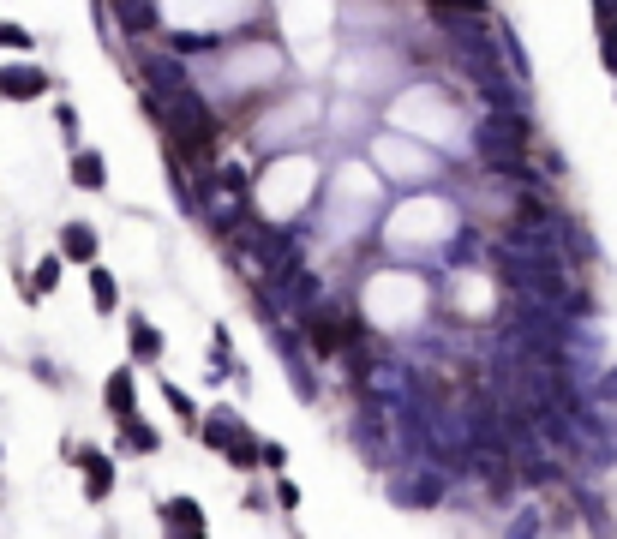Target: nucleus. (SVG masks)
Instances as JSON below:
<instances>
[{"mask_svg": "<svg viewBox=\"0 0 617 539\" xmlns=\"http://www.w3.org/2000/svg\"><path fill=\"white\" fill-rule=\"evenodd\" d=\"M48 78L43 72H25V66H13V72H0V97H36Z\"/></svg>", "mask_w": 617, "mask_h": 539, "instance_id": "obj_1", "label": "nucleus"}, {"mask_svg": "<svg viewBox=\"0 0 617 539\" xmlns=\"http://www.w3.org/2000/svg\"><path fill=\"white\" fill-rule=\"evenodd\" d=\"M132 396H138V390H132V371H115V378H108V413H115V420H126V413H132Z\"/></svg>", "mask_w": 617, "mask_h": 539, "instance_id": "obj_2", "label": "nucleus"}, {"mask_svg": "<svg viewBox=\"0 0 617 539\" xmlns=\"http://www.w3.org/2000/svg\"><path fill=\"white\" fill-rule=\"evenodd\" d=\"M60 246H66V258H78V264H90V258H96V234H90V228H66V234H60Z\"/></svg>", "mask_w": 617, "mask_h": 539, "instance_id": "obj_3", "label": "nucleus"}, {"mask_svg": "<svg viewBox=\"0 0 617 539\" xmlns=\"http://www.w3.org/2000/svg\"><path fill=\"white\" fill-rule=\"evenodd\" d=\"M72 180L96 192V186H102V157H90V150H85V157H72Z\"/></svg>", "mask_w": 617, "mask_h": 539, "instance_id": "obj_4", "label": "nucleus"}, {"mask_svg": "<svg viewBox=\"0 0 617 539\" xmlns=\"http://www.w3.org/2000/svg\"><path fill=\"white\" fill-rule=\"evenodd\" d=\"M336 341H342V336H336L330 318H312V348H318V354H336Z\"/></svg>", "mask_w": 617, "mask_h": 539, "instance_id": "obj_5", "label": "nucleus"}, {"mask_svg": "<svg viewBox=\"0 0 617 539\" xmlns=\"http://www.w3.org/2000/svg\"><path fill=\"white\" fill-rule=\"evenodd\" d=\"M600 55H605V66L617 72V18H600Z\"/></svg>", "mask_w": 617, "mask_h": 539, "instance_id": "obj_6", "label": "nucleus"}, {"mask_svg": "<svg viewBox=\"0 0 617 539\" xmlns=\"http://www.w3.org/2000/svg\"><path fill=\"white\" fill-rule=\"evenodd\" d=\"M168 522H180L187 534H198V527H204V515L192 510V503H168Z\"/></svg>", "mask_w": 617, "mask_h": 539, "instance_id": "obj_7", "label": "nucleus"}, {"mask_svg": "<svg viewBox=\"0 0 617 539\" xmlns=\"http://www.w3.org/2000/svg\"><path fill=\"white\" fill-rule=\"evenodd\" d=\"M90 288H96V300H102V312H115V282H108V276H102V270H96V276H90Z\"/></svg>", "mask_w": 617, "mask_h": 539, "instance_id": "obj_8", "label": "nucleus"}, {"mask_svg": "<svg viewBox=\"0 0 617 539\" xmlns=\"http://www.w3.org/2000/svg\"><path fill=\"white\" fill-rule=\"evenodd\" d=\"M157 348H162V341H157V330H150V324H138V360H157Z\"/></svg>", "mask_w": 617, "mask_h": 539, "instance_id": "obj_9", "label": "nucleus"}, {"mask_svg": "<svg viewBox=\"0 0 617 539\" xmlns=\"http://www.w3.org/2000/svg\"><path fill=\"white\" fill-rule=\"evenodd\" d=\"M0 43H13V48H25L30 36H25V30H13V25H0Z\"/></svg>", "mask_w": 617, "mask_h": 539, "instance_id": "obj_10", "label": "nucleus"}, {"mask_svg": "<svg viewBox=\"0 0 617 539\" xmlns=\"http://www.w3.org/2000/svg\"><path fill=\"white\" fill-rule=\"evenodd\" d=\"M593 13H600V18H617V0H593Z\"/></svg>", "mask_w": 617, "mask_h": 539, "instance_id": "obj_11", "label": "nucleus"}]
</instances>
